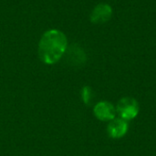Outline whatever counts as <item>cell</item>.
<instances>
[{
  "instance_id": "6",
  "label": "cell",
  "mask_w": 156,
  "mask_h": 156,
  "mask_svg": "<svg viewBox=\"0 0 156 156\" xmlns=\"http://www.w3.org/2000/svg\"><path fill=\"white\" fill-rule=\"evenodd\" d=\"M128 122L123 119H113L107 127V132L110 137L113 139H120L123 137L128 132Z\"/></svg>"
},
{
  "instance_id": "4",
  "label": "cell",
  "mask_w": 156,
  "mask_h": 156,
  "mask_svg": "<svg viewBox=\"0 0 156 156\" xmlns=\"http://www.w3.org/2000/svg\"><path fill=\"white\" fill-rule=\"evenodd\" d=\"M65 53H66L67 61L71 66H77V67L82 66L83 64H85L87 60V56L85 51L76 44L71 45L70 47H69V48H67Z\"/></svg>"
},
{
  "instance_id": "2",
  "label": "cell",
  "mask_w": 156,
  "mask_h": 156,
  "mask_svg": "<svg viewBox=\"0 0 156 156\" xmlns=\"http://www.w3.org/2000/svg\"><path fill=\"white\" fill-rule=\"evenodd\" d=\"M139 110L140 108L138 101L131 97H124L120 100L116 108L118 114L125 121L134 119L138 115Z\"/></svg>"
},
{
  "instance_id": "1",
  "label": "cell",
  "mask_w": 156,
  "mask_h": 156,
  "mask_svg": "<svg viewBox=\"0 0 156 156\" xmlns=\"http://www.w3.org/2000/svg\"><path fill=\"white\" fill-rule=\"evenodd\" d=\"M67 48L68 40L64 33L57 29L48 30L39 41V58L46 64H54L62 58Z\"/></svg>"
},
{
  "instance_id": "3",
  "label": "cell",
  "mask_w": 156,
  "mask_h": 156,
  "mask_svg": "<svg viewBox=\"0 0 156 156\" xmlns=\"http://www.w3.org/2000/svg\"><path fill=\"white\" fill-rule=\"evenodd\" d=\"M112 16V8L108 4L97 5L90 14V21L94 24H103L108 22Z\"/></svg>"
},
{
  "instance_id": "5",
  "label": "cell",
  "mask_w": 156,
  "mask_h": 156,
  "mask_svg": "<svg viewBox=\"0 0 156 156\" xmlns=\"http://www.w3.org/2000/svg\"><path fill=\"white\" fill-rule=\"evenodd\" d=\"M115 108L109 101H101L97 103L94 107L95 116L102 122L113 120L115 117Z\"/></svg>"
},
{
  "instance_id": "7",
  "label": "cell",
  "mask_w": 156,
  "mask_h": 156,
  "mask_svg": "<svg viewBox=\"0 0 156 156\" xmlns=\"http://www.w3.org/2000/svg\"><path fill=\"white\" fill-rule=\"evenodd\" d=\"M81 97H82V101H84V103L86 105H90L91 101H92V97H93V92L92 90L89 87L86 86L82 89L81 90Z\"/></svg>"
}]
</instances>
